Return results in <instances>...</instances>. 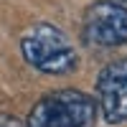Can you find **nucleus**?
Listing matches in <instances>:
<instances>
[{
  "label": "nucleus",
  "mask_w": 127,
  "mask_h": 127,
  "mask_svg": "<svg viewBox=\"0 0 127 127\" xmlns=\"http://www.w3.org/2000/svg\"><path fill=\"white\" fill-rule=\"evenodd\" d=\"M97 104L79 89H61L41 97L28 114L26 127H87L94 122Z\"/></svg>",
  "instance_id": "obj_1"
},
{
  "label": "nucleus",
  "mask_w": 127,
  "mask_h": 127,
  "mask_svg": "<svg viewBox=\"0 0 127 127\" xmlns=\"http://www.w3.org/2000/svg\"><path fill=\"white\" fill-rule=\"evenodd\" d=\"M20 54L33 69L43 74H69L76 66V51L56 26H36L20 41Z\"/></svg>",
  "instance_id": "obj_2"
},
{
  "label": "nucleus",
  "mask_w": 127,
  "mask_h": 127,
  "mask_svg": "<svg viewBox=\"0 0 127 127\" xmlns=\"http://www.w3.org/2000/svg\"><path fill=\"white\" fill-rule=\"evenodd\" d=\"M84 38L97 46H122L127 43V8L117 3H94L87 10Z\"/></svg>",
  "instance_id": "obj_3"
},
{
  "label": "nucleus",
  "mask_w": 127,
  "mask_h": 127,
  "mask_svg": "<svg viewBox=\"0 0 127 127\" xmlns=\"http://www.w3.org/2000/svg\"><path fill=\"white\" fill-rule=\"evenodd\" d=\"M97 92L104 120L112 125L127 122V59L112 61L102 69L97 79Z\"/></svg>",
  "instance_id": "obj_4"
},
{
  "label": "nucleus",
  "mask_w": 127,
  "mask_h": 127,
  "mask_svg": "<svg viewBox=\"0 0 127 127\" xmlns=\"http://www.w3.org/2000/svg\"><path fill=\"white\" fill-rule=\"evenodd\" d=\"M112 3H117V5H122V8H127V0H112Z\"/></svg>",
  "instance_id": "obj_5"
}]
</instances>
